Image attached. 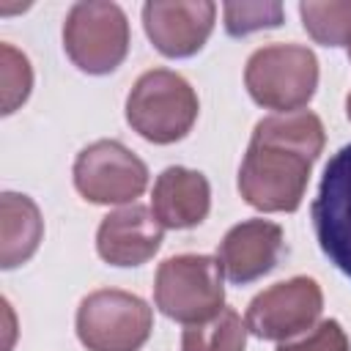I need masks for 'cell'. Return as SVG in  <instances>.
<instances>
[{
    "label": "cell",
    "mask_w": 351,
    "mask_h": 351,
    "mask_svg": "<svg viewBox=\"0 0 351 351\" xmlns=\"http://www.w3.org/2000/svg\"><path fill=\"white\" fill-rule=\"evenodd\" d=\"M348 60H351V47H348Z\"/></svg>",
    "instance_id": "21"
},
{
    "label": "cell",
    "mask_w": 351,
    "mask_h": 351,
    "mask_svg": "<svg viewBox=\"0 0 351 351\" xmlns=\"http://www.w3.org/2000/svg\"><path fill=\"white\" fill-rule=\"evenodd\" d=\"M282 255H285V236L277 222L244 219L225 233V239L219 241L217 261L230 282L247 285L269 274Z\"/></svg>",
    "instance_id": "11"
},
{
    "label": "cell",
    "mask_w": 351,
    "mask_h": 351,
    "mask_svg": "<svg viewBox=\"0 0 351 351\" xmlns=\"http://www.w3.org/2000/svg\"><path fill=\"white\" fill-rule=\"evenodd\" d=\"M211 208V186L208 178L189 167H167L156 176L151 211L170 230H186L206 219Z\"/></svg>",
    "instance_id": "13"
},
{
    "label": "cell",
    "mask_w": 351,
    "mask_h": 351,
    "mask_svg": "<svg viewBox=\"0 0 351 351\" xmlns=\"http://www.w3.org/2000/svg\"><path fill=\"white\" fill-rule=\"evenodd\" d=\"M280 22H282L280 3H225V30L236 38L263 27H277Z\"/></svg>",
    "instance_id": "18"
},
{
    "label": "cell",
    "mask_w": 351,
    "mask_h": 351,
    "mask_svg": "<svg viewBox=\"0 0 351 351\" xmlns=\"http://www.w3.org/2000/svg\"><path fill=\"white\" fill-rule=\"evenodd\" d=\"M151 329V307L129 291L101 288L77 307V337L88 351H140Z\"/></svg>",
    "instance_id": "5"
},
{
    "label": "cell",
    "mask_w": 351,
    "mask_h": 351,
    "mask_svg": "<svg viewBox=\"0 0 351 351\" xmlns=\"http://www.w3.org/2000/svg\"><path fill=\"white\" fill-rule=\"evenodd\" d=\"M77 192L99 206L129 203L148 186L145 162L118 140H96L74 159Z\"/></svg>",
    "instance_id": "7"
},
{
    "label": "cell",
    "mask_w": 351,
    "mask_h": 351,
    "mask_svg": "<svg viewBox=\"0 0 351 351\" xmlns=\"http://www.w3.org/2000/svg\"><path fill=\"white\" fill-rule=\"evenodd\" d=\"M310 214L321 252L351 277V143L326 162Z\"/></svg>",
    "instance_id": "9"
},
{
    "label": "cell",
    "mask_w": 351,
    "mask_h": 351,
    "mask_svg": "<svg viewBox=\"0 0 351 351\" xmlns=\"http://www.w3.org/2000/svg\"><path fill=\"white\" fill-rule=\"evenodd\" d=\"M211 0H151L143 5V25L165 58H189L203 49L214 30Z\"/></svg>",
    "instance_id": "10"
},
{
    "label": "cell",
    "mask_w": 351,
    "mask_h": 351,
    "mask_svg": "<svg viewBox=\"0 0 351 351\" xmlns=\"http://www.w3.org/2000/svg\"><path fill=\"white\" fill-rule=\"evenodd\" d=\"M44 236L38 206L19 192L0 195V266L16 269L30 261Z\"/></svg>",
    "instance_id": "14"
},
{
    "label": "cell",
    "mask_w": 351,
    "mask_h": 351,
    "mask_svg": "<svg viewBox=\"0 0 351 351\" xmlns=\"http://www.w3.org/2000/svg\"><path fill=\"white\" fill-rule=\"evenodd\" d=\"M63 49L85 74L115 71L129 52V19L115 3H74L63 22Z\"/></svg>",
    "instance_id": "6"
},
{
    "label": "cell",
    "mask_w": 351,
    "mask_h": 351,
    "mask_svg": "<svg viewBox=\"0 0 351 351\" xmlns=\"http://www.w3.org/2000/svg\"><path fill=\"white\" fill-rule=\"evenodd\" d=\"M0 80H3V112H14L33 88V71L27 58L8 41L0 44Z\"/></svg>",
    "instance_id": "17"
},
{
    "label": "cell",
    "mask_w": 351,
    "mask_h": 351,
    "mask_svg": "<svg viewBox=\"0 0 351 351\" xmlns=\"http://www.w3.org/2000/svg\"><path fill=\"white\" fill-rule=\"evenodd\" d=\"M277 351H351V348H348V337L343 326L335 318H326L313 332H307L302 340L280 343Z\"/></svg>",
    "instance_id": "19"
},
{
    "label": "cell",
    "mask_w": 351,
    "mask_h": 351,
    "mask_svg": "<svg viewBox=\"0 0 351 351\" xmlns=\"http://www.w3.org/2000/svg\"><path fill=\"white\" fill-rule=\"evenodd\" d=\"M156 307L178 324H203L225 310L222 266L211 255H173L156 269Z\"/></svg>",
    "instance_id": "3"
},
{
    "label": "cell",
    "mask_w": 351,
    "mask_h": 351,
    "mask_svg": "<svg viewBox=\"0 0 351 351\" xmlns=\"http://www.w3.org/2000/svg\"><path fill=\"white\" fill-rule=\"evenodd\" d=\"M244 85L255 104L299 112L318 88V58L302 44H269L250 55Z\"/></svg>",
    "instance_id": "4"
},
{
    "label": "cell",
    "mask_w": 351,
    "mask_h": 351,
    "mask_svg": "<svg viewBox=\"0 0 351 351\" xmlns=\"http://www.w3.org/2000/svg\"><path fill=\"white\" fill-rule=\"evenodd\" d=\"M346 115H348V121H351V93H348V99H346Z\"/></svg>",
    "instance_id": "20"
},
{
    "label": "cell",
    "mask_w": 351,
    "mask_h": 351,
    "mask_svg": "<svg viewBox=\"0 0 351 351\" xmlns=\"http://www.w3.org/2000/svg\"><path fill=\"white\" fill-rule=\"evenodd\" d=\"M321 310H324L321 285L313 277L299 274L261 291L250 302L244 324L247 332H252L261 340L288 343L291 337L313 329Z\"/></svg>",
    "instance_id": "8"
},
{
    "label": "cell",
    "mask_w": 351,
    "mask_h": 351,
    "mask_svg": "<svg viewBox=\"0 0 351 351\" xmlns=\"http://www.w3.org/2000/svg\"><path fill=\"white\" fill-rule=\"evenodd\" d=\"M197 110L195 88L170 69H151L140 74L126 96L129 126L156 145L184 140L197 121Z\"/></svg>",
    "instance_id": "2"
},
{
    "label": "cell",
    "mask_w": 351,
    "mask_h": 351,
    "mask_svg": "<svg viewBox=\"0 0 351 351\" xmlns=\"http://www.w3.org/2000/svg\"><path fill=\"white\" fill-rule=\"evenodd\" d=\"M162 222L148 206L132 203L110 211L96 230V252L110 266H140L162 247Z\"/></svg>",
    "instance_id": "12"
},
{
    "label": "cell",
    "mask_w": 351,
    "mask_h": 351,
    "mask_svg": "<svg viewBox=\"0 0 351 351\" xmlns=\"http://www.w3.org/2000/svg\"><path fill=\"white\" fill-rule=\"evenodd\" d=\"M324 143V123L310 110L258 121L239 167L241 197L258 211H296Z\"/></svg>",
    "instance_id": "1"
},
{
    "label": "cell",
    "mask_w": 351,
    "mask_h": 351,
    "mask_svg": "<svg viewBox=\"0 0 351 351\" xmlns=\"http://www.w3.org/2000/svg\"><path fill=\"white\" fill-rule=\"evenodd\" d=\"M302 25L324 47H351V0H304L299 3Z\"/></svg>",
    "instance_id": "16"
},
{
    "label": "cell",
    "mask_w": 351,
    "mask_h": 351,
    "mask_svg": "<svg viewBox=\"0 0 351 351\" xmlns=\"http://www.w3.org/2000/svg\"><path fill=\"white\" fill-rule=\"evenodd\" d=\"M247 324L230 307L217 313L211 321L192 324L181 335V351H244Z\"/></svg>",
    "instance_id": "15"
}]
</instances>
